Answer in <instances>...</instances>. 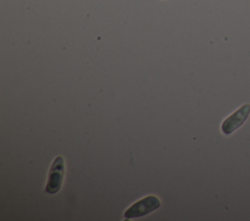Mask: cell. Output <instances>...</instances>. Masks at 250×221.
<instances>
[{"mask_svg": "<svg viewBox=\"0 0 250 221\" xmlns=\"http://www.w3.org/2000/svg\"><path fill=\"white\" fill-rule=\"evenodd\" d=\"M160 206V201L153 195L146 196L131 204L124 212L126 219H135L145 216Z\"/></svg>", "mask_w": 250, "mask_h": 221, "instance_id": "1", "label": "cell"}, {"mask_svg": "<svg viewBox=\"0 0 250 221\" xmlns=\"http://www.w3.org/2000/svg\"><path fill=\"white\" fill-rule=\"evenodd\" d=\"M64 175V161L62 156L54 159L48 173V179L45 186V192L48 194H56L60 191Z\"/></svg>", "mask_w": 250, "mask_h": 221, "instance_id": "2", "label": "cell"}, {"mask_svg": "<svg viewBox=\"0 0 250 221\" xmlns=\"http://www.w3.org/2000/svg\"><path fill=\"white\" fill-rule=\"evenodd\" d=\"M250 115V104L244 103L229 116H228L221 125V130L225 135L231 134L240 128Z\"/></svg>", "mask_w": 250, "mask_h": 221, "instance_id": "3", "label": "cell"}]
</instances>
